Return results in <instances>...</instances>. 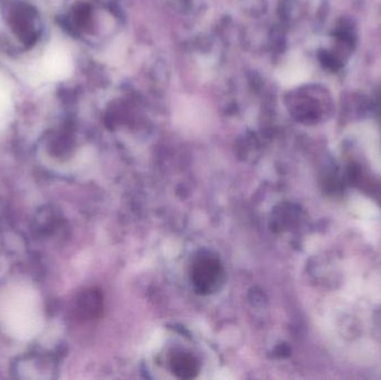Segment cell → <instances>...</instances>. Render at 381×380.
<instances>
[{
	"instance_id": "2",
	"label": "cell",
	"mask_w": 381,
	"mask_h": 380,
	"mask_svg": "<svg viewBox=\"0 0 381 380\" xmlns=\"http://www.w3.org/2000/svg\"><path fill=\"white\" fill-rule=\"evenodd\" d=\"M172 372L181 379H192L198 374V364L194 357L187 353H176L172 357Z\"/></svg>"
},
{
	"instance_id": "1",
	"label": "cell",
	"mask_w": 381,
	"mask_h": 380,
	"mask_svg": "<svg viewBox=\"0 0 381 380\" xmlns=\"http://www.w3.org/2000/svg\"><path fill=\"white\" fill-rule=\"evenodd\" d=\"M223 266L213 255H201L193 262L191 280L198 294H211L223 281Z\"/></svg>"
},
{
	"instance_id": "3",
	"label": "cell",
	"mask_w": 381,
	"mask_h": 380,
	"mask_svg": "<svg viewBox=\"0 0 381 380\" xmlns=\"http://www.w3.org/2000/svg\"><path fill=\"white\" fill-rule=\"evenodd\" d=\"M49 72L56 77H64L70 72V60L65 51L55 49L49 54Z\"/></svg>"
},
{
	"instance_id": "4",
	"label": "cell",
	"mask_w": 381,
	"mask_h": 380,
	"mask_svg": "<svg viewBox=\"0 0 381 380\" xmlns=\"http://www.w3.org/2000/svg\"><path fill=\"white\" fill-rule=\"evenodd\" d=\"M79 308L85 317H97L102 310V296L96 291L90 290L81 296Z\"/></svg>"
}]
</instances>
